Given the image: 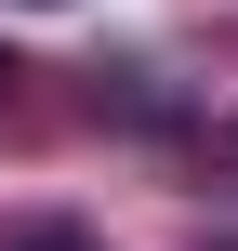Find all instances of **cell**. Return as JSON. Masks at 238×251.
<instances>
[{"instance_id":"1","label":"cell","mask_w":238,"mask_h":251,"mask_svg":"<svg viewBox=\"0 0 238 251\" xmlns=\"http://www.w3.org/2000/svg\"><path fill=\"white\" fill-rule=\"evenodd\" d=\"M13 251H93V238H79V225H26Z\"/></svg>"},{"instance_id":"2","label":"cell","mask_w":238,"mask_h":251,"mask_svg":"<svg viewBox=\"0 0 238 251\" xmlns=\"http://www.w3.org/2000/svg\"><path fill=\"white\" fill-rule=\"evenodd\" d=\"M225 159H238V119H225Z\"/></svg>"}]
</instances>
